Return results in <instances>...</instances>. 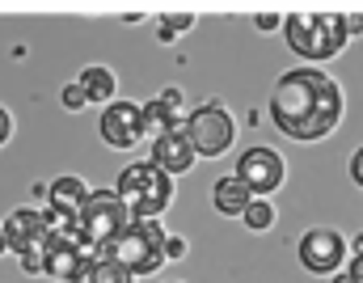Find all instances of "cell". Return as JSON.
<instances>
[{
  "mask_svg": "<svg viewBox=\"0 0 363 283\" xmlns=\"http://www.w3.org/2000/svg\"><path fill=\"white\" fill-rule=\"evenodd\" d=\"M283 38H287V47L300 60H308L317 68V64L334 60L347 47L351 17H342V13H308V9L304 13H287L283 17Z\"/></svg>",
  "mask_w": 363,
  "mask_h": 283,
  "instance_id": "7a4b0ae2",
  "label": "cell"
},
{
  "mask_svg": "<svg viewBox=\"0 0 363 283\" xmlns=\"http://www.w3.org/2000/svg\"><path fill=\"white\" fill-rule=\"evenodd\" d=\"M131 279H135L131 271H123L118 262H110L106 254H97V258H93V262H89V267H85V271H81L72 283H131Z\"/></svg>",
  "mask_w": 363,
  "mask_h": 283,
  "instance_id": "2e32d148",
  "label": "cell"
},
{
  "mask_svg": "<svg viewBox=\"0 0 363 283\" xmlns=\"http://www.w3.org/2000/svg\"><path fill=\"white\" fill-rule=\"evenodd\" d=\"M351 182H355V187H363V148L351 157Z\"/></svg>",
  "mask_w": 363,
  "mask_h": 283,
  "instance_id": "603a6c76",
  "label": "cell"
},
{
  "mask_svg": "<svg viewBox=\"0 0 363 283\" xmlns=\"http://www.w3.org/2000/svg\"><path fill=\"white\" fill-rule=\"evenodd\" d=\"M351 254H355V262H351V267H359V275H363V237L351 241Z\"/></svg>",
  "mask_w": 363,
  "mask_h": 283,
  "instance_id": "d4e9b609",
  "label": "cell"
},
{
  "mask_svg": "<svg viewBox=\"0 0 363 283\" xmlns=\"http://www.w3.org/2000/svg\"><path fill=\"white\" fill-rule=\"evenodd\" d=\"M190 21H194V17H190V13H169V17H161V38H165V43H169V38H178V34H186V26H190Z\"/></svg>",
  "mask_w": 363,
  "mask_h": 283,
  "instance_id": "ac0fdd59",
  "label": "cell"
},
{
  "mask_svg": "<svg viewBox=\"0 0 363 283\" xmlns=\"http://www.w3.org/2000/svg\"><path fill=\"white\" fill-rule=\"evenodd\" d=\"M97 131H101V140H106L110 148H118V152L135 148V144L144 140V106H135V101H110V106H101Z\"/></svg>",
  "mask_w": 363,
  "mask_h": 283,
  "instance_id": "9c48e42d",
  "label": "cell"
},
{
  "mask_svg": "<svg viewBox=\"0 0 363 283\" xmlns=\"http://www.w3.org/2000/svg\"><path fill=\"white\" fill-rule=\"evenodd\" d=\"M186 250H190L186 237H169V241H165V258H186Z\"/></svg>",
  "mask_w": 363,
  "mask_h": 283,
  "instance_id": "ffe728a7",
  "label": "cell"
},
{
  "mask_svg": "<svg viewBox=\"0 0 363 283\" xmlns=\"http://www.w3.org/2000/svg\"><path fill=\"white\" fill-rule=\"evenodd\" d=\"M241 220H245V228H250V233H267V228L274 224V207L267 203V199H254V203H250V211H245Z\"/></svg>",
  "mask_w": 363,
  "mask_h": 283,
  "instance_id": "e0dca14e",
  "label": "cell"
},
{
  "mask_svg": "<svg viewBox=\"0 0 363 283\" xmlns=\"http://www.w3.org/2000/svg\"><path fill=\"white\" fill-rule=\"evenodd\" d=\"M89 101H101V106H110V101H118L114 89H118V81H114V72L106 68V64H89V68H81V81H77Z\"/></svg>",
  "mask_w": 363,
  "mask_h": 283,
  "instance_id": "9a60e30c",
  "label": "cell"
},
{
  "mask_svg": "<svg viewBox=\"0 0 363 283\" xmlns=\"http://www.w3.org/2000/svg\"><path fill=\"white\" fill-rule=\"evenodd\" d=\"M186 135L199 157H224L237 140V123L220 101H203L199 110L186 114Z\"/></svg>",
  "mask_w": 363,
  "mask_h": 283,
  "instance_id": "8992f818",
  "label": "cell"
},
{
  "mask_svg": "<svg viewBox=\"0 0 363 283\" xmlns=\"http://www.w3.org/2000/svg\"><path fill=\"white\" fill-rule=\"evenodd\" d=\"M271 118L283 135L300 144L325 140L342 123V85L325 68H291L271 89Z\"/></svg>",
  "mask_w": 363,
  "mask_h": 283,
  "instance_id": "6da1fadb",
  "label": "cell"
},
{
  "mask_svg": "<svg viewBox=\"0 0 363 283\" xmlns=\"http://www.w3.org/2000/svg\"><path fill=\"white\" fill-rule=\"evenodd\" d=\"M131 224H135V216H131V207L123 203L118 190H93V199L85 203V216H81V237L97 250H106Z\"/></svg>",
  "mask_w": 363,
  "mask_h": 283,
  "instance_id": "5b68a950",
  "label": "cell"
},
{
  "mask_svg": "<svg viewBox=\"0 0 363 283\" xmlns=\"http://www.w3.org/2000/svg\"><path fill=\"white\" fill-rule=\"evenodd\" d=\"M165 241H169V233L157 224V220H135L118 241H110L101 254L110 258V262H118L123 271H131V275H152V271H161L169 258H165Z\"/></svg>",
  "mask_w": 363,
  "mask_h": 283,
  "instance_id": "277c9868",
  "label": "cell"
},
{
  "mask_svg": "<svg viewBox=\"0 0 363 283\" xmlns=\"http://www.w3.org/2000/svg\"><path fill=\"white\" fill-rule=\"evenodd\" d=\"M93 199V190L81 182V178H55L51 190H47V207L51 211H60V216H72V220H81L85 216V203Z\"/></svg>",
  "mask_w": 363,
  "mask_h": 283,
  "instance_id": "7c38bea8",
  "label": "cell"
},
{
  "mask_svg": "<svg viewBox=\"0 0 363 283\" xmlns=\"http://www.w3.org/2000/svg\"><path fill=\"white\" fill-rule=\"evenodd\" d=\"M347 237L338 228H308L300 237V267L313 271V275H338L347 267Z\"/></svg>",
  "mask_w": 363,
  "mask_h": 283,
  "instance_id": "52a82bcc",
  "label": "cell"
},
{
  "mask_svg": "<svg viewBox=\"0 0 363 283\" xmlns=\"http://www.w3.org/2000/svg\"><path fill=\"white\" fill-rule=\"evenodd\" d=\"M254 199H258V194L245 187L237 174H233V178H216V187H211V203H216L220 216H245Z\"/></svg>",
  "mask_w": 363,
  "mask_h": 283,
  "instance_id": "4fadbf2b",
  "label": "cell"
},
{
  "mask_svg": "<svg viewBox=\"0 0 363 283\" xmlns=\"http://www.w3.org/2000/svg\"><path fill=\"white\" fill-rule=\"evenodd\" d=\"M334 283H363L359 267H342V271H338V275H334Z\"/></svg>",
  "mask_w": 363,
  "mask_h": 283,
  "instance_id": "7402d4cb",
  "label": "cell"
},
{
  "mask_svg": "<svg viewBox=\"0 0 363 283\" xmlns=\"http://www.w3.org/2000/svg\"><path fill=\"white\" fill-rule=\"evenodd\" d=\"M4 250H13V245H9V237H4V224H0V254H4Z\"/></svg>",
  "mask_w": 363,
  "mask_h": 283,
  "instance_id": "484cf974",
  "label": "cell"
},
{
  "mask_svg": "<svg viewBox=\"0 0 363 283\" xmlns=\"http://www.w3.org/2000/svg\"><path fill=\"white\" fill-rule=\"evenodd\" d=\"M237 178L262 199V194H274V190L283 187V178H287V161H283L274 148H267V144L245 148V152L237 157Z\"/></svg>",
  "mask_w": 363,
  "mask_h": 283,
  "instance_id": "ba28073f",
  "label": "cell"
},
{
  "mask_svg": "<svg viewBox=\"0 0 363 283\" xmlns=\"http://www.w3.org/2000/svg\"><path fill=\"white\" fill-rule=\"evenodd\" d=\"M85 101H89V97H85V89H81L77 81H72V85H64V106H68V110H81Z\"/></svg>",
  "mask_w": 363,
  "mask_h": 283,
  "instance_id": "d6986e66",
  "label": "cell"
},
{
  "mask_svg": "<svg viewBox=\"0 0 363 283\" xmlns=\"http://www.w3.org/2000/svg\"><path fill=\"white\" fill-rule=\"evenodd\" d=\"M9 135H13V114H9V110L0 106V148L9 144Z\"/></svg>",
  "mask_w": 363,
  "mask_h": 283,
  "instance_id": "44dd1931",
  "label": "cell"
},
{
  "mask_svg": "<svg viewBox=\"0 0 363 283\" xmlns=\"http://www.w3.org/2000/svg\"><path fill=\"white\" fill-rule=\"evenodd\" d=\"M254 26H258V30H274V26H279V17H274V13H258V17H254Z\"/></svg>",
  "mask_w": 363,
  "mask_h": 283,
  "instance_id": "cb8c5ba5",
  "label": "cell"
},
{
  "mask_svg": "<svg viewBox=\"0 0 363 283\" xmlns=\"http://www.w3.org/2000/svg\"><path fill=\"white\" fill-rule=\"evenodd\" d=\"M38 233H43V211H34V207H17V211L4 216V237H9V245H13V254H17L30 237H38Z\"/></svg>",
  "mask_w": 363,
  "mask_h": 283,
  "instance_id": "5bb4252c",
  "label": "cell"
},
{
  "mask_svg": "<svg viewBox=\"0 0 363 283\" xmlns=\"http://www.w3.org/2000/svg\"><path fill=\"white\" fill-rule=\"evenodd\" d=\"M174 131H186V123H182V89H161L157 97L144 101V135L165 140Z\"/></svg>",
  "mask_w": 363,
  "mask_h": 283,
  "instance_id": "30bf717a",
  "label": "cell"
},
{
  "mask_svg": "<svg viewBox=\"0 0 363 283\" xmlns=\"http://www.w3.org/2000/svg\"><path fill=\"white\" fill-rule=\"evenodd\" d=\"M194 144H190V135L186 131H174V135H165V140H152V165H161L169 178H182V174H190L194 170Z\"/></svg>",
  "mask_w": 363,
  "mask_h": 283,
  "instance_id": "8fae6325",
  "label": "cell"
},
{
  "mask_svg": "<svg viewBox=\"0 0 363 283\" xmlns=\"http://www.w3.org/2000/svg\"><path fill=\"white\" fill-rule=\"evenodd\" d=\"M114 190L123 194V203L131 207L135 220H157V216L174 203V178H169L161 165H152V161L127 165V170L118 174Z\"/></svg>",
  "mask_w": 363,
  "mask_h": 283,
  "instance_id": "3957f363",
  "label": "cell"
}]
</instances>
